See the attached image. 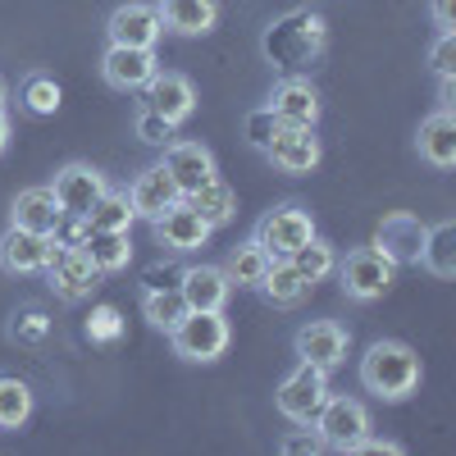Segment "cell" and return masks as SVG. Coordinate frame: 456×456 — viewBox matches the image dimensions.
I'll return each instance as SVG.
<instances>
[{"mask_svg":"<svg viewBox=\"0 0 456 456\" xmlns=\"http://www.w3.org/2000/svg\"><path fill=\"white\" fill-rule=\"evenodd\" d=\"M324 42L329 23L320 10H288L260 32V51L279 73H301L306 64H315L324 55Z\"/></svg>","mask_w":456,"mask_h":456,"instance_id":"1","label":"cell"},{"mask_svg":"<svg viewBox=\"0 0 456 456\" xmlns=\"http://www.w3.org/2000/svg\"><path fill=\"white\" fill-rule=\"evenodd\" d=\"M361 384L379 402H406L420 388V356H415L406 342H393V338L374 342L361 356Z\"/></svg>","mask_w":456,"mask_h":456,"instance_id":"2","label":"cell"},{"mask_svg":"<svg viewBox=\"0 0 456 456\" xmlns=\"http://www.w3.org/2000/svg\"><path fill=\"white\" fill-rule=\"evenodd\" d=\"M169 342H174V356L192 361V365H210V361H219L228 352L233 329H228L224 311H187L169 329Z\"/></svg>","mask_w":456,"mask_h":456,"instance_id":"3","label":"cell"},{"mask_svg":"<svg viewBox=\"0 0 456 456\" xmlns=\"http://www.w3.org/2000/svg\"><path fill=\"white\" fill-rule=\"evenodd\" d=\"M333 274H338L342 292H347L352 301H379L397 283V265L384 251H374V247H352L347 256L338 260Z\"/></svg>","mask_w":456,"mask_h":456,"instance_id":"4","label":"cell"},{"mask_svg":"<svg viewBox=\"0 0 456 456\" xmlns=\"http://www.w3.org/2000/svg\"><path fill=\"white\" fill-rule=\"evenodd\" d=\"M324 397H329V374L306 365V361H301L297 370H288L283 384L274 388V406H279L283 420H292V425H311L315 411L324 406Z\"/></svg>","mask_w":456,"mask_h":456,"instance_id":"5","label":"cell"},{"mask_svg":"<svg viewBox=\"0 0 456 456\" xmlns=\"http://www.w3.org/2000/svg\"><path fill=\"white\" fill-rule=\"evenodd\" d=\"M46 283L60 301H87L92 288L101 283V270L83 247H60L51 238V260H46Z\"/></svg>","mask_w":456,"mask_h":456,"instance_id":"6","label":"cell"},{"mask_svg":"<svg viewBox=\"0 0 456 456\" xmlns=\"http://www.w3.org/2000/svg\"><path fill=\"white\" fill-rule=\"evenodd\" d=\"M311 233H315L311 210H301L297 201H288V206H274L270 215H260V224H256V233H251V238L279 260V256H292Z\"/></svg>","mask_w":456,"mask_h":456,"instance_id":"7","label":"cell"},{"mask_svg":"<svg viewBox=\"0 0 456 456\" xmlns=\"http://www.w3.org/2000/svg\"><path fill=\"white\" fill-rule=\"evenodd\" d=\"M425 233H429V224L420 215H411V210H393L379 219L374 228V251H384L397 270L402 265H420V247H425Z\"/></svg>","mask_w":456,"mask_h":456,"instance_id":"8","label":"cell"},{"mask_svg":"<svg viewBox=\"0 0 456 456\" xmlns=\"http://www.w3.org/2000/svg\"><path fill=\"white\" fill-rule=\"evenodd\" d=\"M320 434H324V443L329 447H338V452H352V443L356 438H365L370 434V411L356 402V397H324V406L315 411V420H311Z\"/></svg>","mask_w":456,"mask_h":456,"instance_id":"9","label":"cell"},{"mask_svg":"<svg viewBox=\"0 0 456 456\" xmlns=\"http://www.w3.org/2000/svg\"><path fill=\"white\" fill-rule=\"evenodd\" d=\"M347 347H352V338L338 320H311V324L297 329V356L315 370H324V374H333L347 361Z\"/></svg>","mask_w":456,"mask_h":456,"instance_id":"10","label":"cell"},{"mask_svg":"<svg viewBox=\"0 0 456 456\" xmlns=\"http://www.w3.org/2000/svg\"><path fill=\"white\" fill-rule=\"evenodd\" d=\"M105 37H110V46H156L165 37L160 10L146 5V0H128V5H119L105 19Z\"/></svg>","mask_w":456,"mask_h":456,"instance_id":"11","label":"cell"},{"mask_svg":"<svg viewBox=\"0 0 456 456\" xmlns=\"http://www.w3.org/2000/svg\"><path fill=\"white\" fill-rule=\"evenodd\" d=\"M156 69H160L156 46H110V51L101 55V78H105L114 92H142Z\"/></svg>","mask_w":456,"mask_h":456,"instance_id":"12","label":"cell"},{"mask_svg":"<svg viewBox=\"0 0 456 456\" xmlns=\"http://www.w3.org/2000/svg\"><path fill=\"white\" fill-rule=\"evenodd\" d=\"M270 110L279 114V124L315 128L320 124V92L311 87V78H301V73H283L270 92Z\"/></svg>","mask_w":456,"mask_h":456,"instance_id":"13","label":"cell"},{"mask_svg":"<svg viewBox=\"0 0 456 456\" xmlns=\"http://www.w3.org/2000/svg\"><path fill=\"white\" fill-rule=\"evenodd\" d=\"M142 96H146V105L156 114H165L174 128L187 124V119H192V110H197V87L187 83L183 73H169V69L151 73V83L142 87Z\"/></svg>","mask_w":456,"mask_h":456,"instance_id":"14","label":"cell"},{"mask_svg":"<svg viewBox=\"0 0 456 456\" xmlns=\"http://www.w3.org/2000/svg\"><path fill=\"white\" fill-rule=\"evenodd\" d=\"M51 260V238L46 233H32V228H19L10 224L5 233H0V270L5 274H42Z\"/></svg>","mask_w":456,"mask_h":456,"instance_id":"15","label":"cell"},{"mask_svg":"<svg viewBox=\"0 0 456 456\" xmlns=\"http://www.w3.org/2000/svg\"><path fill=\"white\" fill-rule=\"evenodd\" d=\"M265 160H270L279 174H311L320 165V137H315V128L283 124L274 133V142L265 146Z\"/></svg>","mask_w":456,"mask_h":456,"instance_id":"16","label":"cell"},{"mask_svg":"<svg viewBox=\"0 0 456 456\" xmlns=\"http://www.w3.org/2000/svg\"><path fill=\"white\" fill-rule=\"evenodd\" d=\"M160 165L169 169V178L178 183L183 197L197 192V187H206L210 178H219L210 146H201V142H178V137H174V142L165 146V160H160Z\"/></svg>","mask_w":456,"mask_h":456,"instance_id":"17","label":"cell"},{"mask_svg":"<svg viewBox=\"0 0 456 456\" xmlns=\"http://www.w3.org/2000/svg\"><path fill=\"white\" fill-rule=\"evenodd\" d=\"M151 228H156L160 247H169V251H178V256L206 247V238H210V224H206L192 206H187V201H174L169 210H160L156 219H151Z\"/></svg>","mask_w":456,"mask_h":456,"instance_id":"18","label":"cell"},{"mask_svg":"<svg viewBox=\"0 0 456 456\" xmlns=\"http://www.w3.org/2000/svg\"><path fill=\"white\" fill-rule=\"evenodd\" d=\"M105 187L110 183H105L101 169H92V165H64L55 174V183H51V192H55V201H60L64 215H83L87 219V210L101 201Z\"/></svg>","mask_w":456,"mask_h":456,"instance_id":"19","label":"cell"},{"mask_svg":"<svg viewBox=\"0 0 456 456\" xmlns=\"http://www.w3.org/2000/svg\"><path fill=\"white\" fill-rule=\"evenodd\" d=\"M178 292L187 301V311H224V301H228V292H233V283H228L224 265H183Z\"/></svg>","mask_w":456,"mask_h":456,"instance_id":"20","label":"cell"},{"mask_svg":"<svg viewBox=\"0 0 456 456\" xmlns=\"http://www.w3.org/2000/svg\"><path fill=\"white\" fill-rule=\"evenodd\" d=\"M128 201H133V215H137V219H156L160 210H169L174 201H183V192H178V183L169 178L165 165H151V169H142V174L133 178Z\"/></svg>","mask_w":456,"mask_h":456,"instance_id":"21","label":"cell"},{"mask_svg":"<svg viewBox=\"0 0 456 456\" xmlns=\"http://www.w3.org/2000/svg\"><path fill=\"white\" fill-rule=\"evenodd\" d=\"M60 219H64V210H60L51 187H23L14 197V210H10V224L32 228V233H46V238L60 228Z\"/></svg>","mask_w":456,"mask_h":456,"instance_id":"22","label":"cell"},{"mask_svg":"<svg viewBox=\"0 0 456 456\" xmlns=\"http://www.w3.org/2000/svg\"><path fill=\"white\" fill-rule=\"evenodd\" d=\"M415 146H420V160H429L434 169H452L456 165V119H452L447 105H438L429 119L420 124Z\"/></svg>","mask_w":456,"mask_h":456,"instance_id":"23","label":"cell"},{"mask_svg":"<svg viewBox=\"0 0 456 456\" xmlns=\"http://www.w3.org/2000/svg\"><path fill=\"white\" fill-rule=\"evenodd\" d=\"M156 10H160L165 32H178V37H206L219 23L215 0H160Z\"/></svg>","mask_w":456,"mask_h":456,"instance_id":"24","label":"cell"},{"mask_svg":"<svg viewBox=\"0 0 456 456\" xmlns=\"http://www.w3.org/2000/svg\"><path fill=\"white\" fill-rule=\"evenodd\" d=\"M260 292H265V301H270V306H283V311H288V306H301V301H306L311 283L292 270L288 256H279V260H270V270H265Z\"/></svg>","mask_w":456,"mask_h":456,"instance_id":"25","label":"cell"},{"mask_svg":"<svg viewBox=\"0 0 456 456\" xmlns=\"http://www.w3.org/2000/svg\"><path fill=\"white\" fill-rule=\"evenodd\" d=\"M187 206H192L210 228H224L228 219H233L238 215V192H233V187H228L224 178H210L206 187H197V192H187L183 197Z\"/></svg>","mask_w":456,"mask_h":456,"instance_id":"26","label":"cell"},{"mask_svg":"<svg viewBox=\"0 0 456 456\" xmlns=\"http://www.w3.org/2000/svg\"><path fill=\"white\" fill-rule=\"evenodd\" d=\"M270 251H265L256 238H247V242H238L233 251H228V260H224V274H228V283L233 288H260V279H265V270H270Z\"/></svg>","mask_w":456,"mask_h":456,"instance_id":"27","label":"cell"},{"mask_svg":"<svg viewBox=\"0 0 456 456\" xmlns=\"http://www.w3.org/2000/svg\"><path fill=\"white\" fill-rule=\"evenodd\" d=\"M288 260H292V270H297L301 279H306V283L315 288V283H324V279H329V274L338 270V247H333L329 238L311 233V238L301 242V247H297V251H292Z\"/></svg>","mask_w":456,"mask_h":456,"instance_id":"28","label":"cell"},{"mask_svg":"<svg viewBox=\"0 0 456 456\" xmlns=\"http://www.w3.org/2000/svg\"><path fill=\"white\" fill-rule=\"evenodd\" d=\"M420 265L438 279H452L456 274V224H434L425 233V247H420Z\"/></svg>","mask_w":456,"mask_h":456,"instance_id":"29","label":"cell"},{"mask_svg":"<svg viewBox=\"0 0 456 456\" xmlns=\"http://www.w3.org/2000/svg\"><path fill=\"white\" fill-rule=\"evenodd\" d=\"M133 201L128 192H114V187H105L101 201L87 210V224H92V233H128L133 228Z\"/></svg>","mask_w":456,"mask_h":456,"instance_id":"30","label":"cell"},{"mask_svg":"<svg viewBox=\"0 0 456 456\" xmlns=\"http://www.w3.org/2000/svg\"><path fill=\"white\" fill-rule=\"evenodd\" d=\"M83 251L92 256V265L101 274H119V270H128L133 265V242H128V233H92L87 242H83Z\"/></svg>","mask_w":456,"mask_h":456,"instance_id":"31","label":"cell"},{"mask_svg":"<svg viewBox=\"0 0 456 456\" xmlns=\"http://www.w3.org/2000/svg\"><path fill=\"white\" fill-rule=\"evenodd\" d=\"M142 315L151 329H174L183 315H187V301L178 288H142Z\"/></svg>","mask_w":456,"mask_h":456,"instance_id":"32","label":"cell"},{"mask_svg":"<svg viewBox=\"0 0 456 456\" xmlns=\"http://www.w3.org/2000/svg\"><path fill=\"white\" fill-rule=\"evenodd\" d=\"M32 420V388L19 374H0V429H23Z\"/></svg>","mask_w":456,"mask_h":456,"instance_id":"33","label":"cell"},{"mask_svg":"<svg viewBox=\"0 0 456 456\" xmlns=\"http://www.w3.org/2000/svg\"><path fill=\"white\" fill-rule=\"evenodd\" d=\"M19 105L28 114H37V119H46V114L60 110V83L51 78V73H28L23 87H19Z\"/></svg>","mask_w":456,"mask_h":456,"instance_id":"34","label":"cell"},{"mask_svg":"<svg viewBox=\"0 0 456 456\" xmlns=\"http://www.w3.org/2000/svg\"><path fill=\"white\" fill-rule=\"evenodd\" d=\"M46 338H51V315H46L42 306L14 311V320H10V342H19V347H46Z\"/></svg>","mask_w":456,"mask_h":456,"instance_id":"35","label":"cell"},{"mask_svg":"<svg viewBox=\"0 0 456 456\" xmlns=\"http://www.w3.org/2000/svg\"><path fill=\"white\" fill-rule=\"evenodd\" d=\"M133 133H137L146 146H169V142H174V124L165 119V114H156L151 105H137V114H133Z\"/></svg>","mask_w":456,"mask_h":456,"instance_id":"36","label":"cell"},{"mask_svg":"<svg viewBox=\"0 0 456 456\" xmlns=\"http://www.w3.org/2000/svg\"><path fill=\"white\" fill-rule=\"evenodd\" d=\"M279 128H283V124H279V114H274L270 105L251 110V114H247V124H242V133H247V146H256V151H265V146H270Z\"/></svg>","mask_w":456,"mask_h":456,"instance_id":"37","label":"cell"},{"mask_svg":"<svg viewBox=\"0 0 456 456\" xmlns=\"http://www.w3.org/2000/svg\"><path fill=\"white\" fill-rule=\"evenodd\" d=\"M87 338L92 342H119L124 338V315L114 306H92L87 315Z\"/></svg>","mask_w":456,"mask_h":456,"instance_id":"38","label":"cell"},{"mask_svg":"<svg viewBox=\"0 0 456 456\" xmlns=\"http://www.w3.org/2000/svg\"><path fill=\"white\" fill-rule=\"evenodd\" d=\"M329 443H324V434L320 429H301V434H283L279 438V452H288V456H315V452H324Z\"/></svg>","mask_w":456,"mask_h":456,"instance_id":"39","label":"cell"},{"mask_svg":"<svg viewBox=\"0 0 456 456\" xmlns=\"http://www.w3.org/2000/svg\"><path fill=\"white\" fill-rule=\"evenodd\" d=\"M429 64H434L438 78H452L456 73V37L452 32H438V42L429 46Z\"/></svg>","mask_w":456,"mask_h":456,"instance_id":"40","label":"cell"},{"mask_svg":"<svg viewBox=\"0 0 456 456\" xmlns=\"http://www.w3.org/2000/svg\"><path fill=\"white\" fill-rule=\"evenodd\" d=\"M178 279H183V270L178 265H165V260H156L151 270L142 274V288H178Z\"/></svg>","mask_w":456,"mask_h":456,"instance_id":"41","label":"cell"},{"mask_svg":"<svg viewBox=\"0 0 456 456\" xmlns=\"http://www.w3.org/2000/svg\"><path fill=\"white\" fill-rule=\"evenodd\" d=\"M429 19L438 32H452L456 28V0H429Z\"/></svg>","mask_w":456,"mask_h":456,"instance_id":"42","label":"cell"},{"mask_svg":"<svg viewBox=\"0 0 456 456\" xmlns=\"http://www.w3.org/2000/svg\"><path fill=\"white\" fill-rule=\"evenodd\" d=\"M352 452H379V456H397V452H402V443H393V438H370V434H365V438H356V443H352Z\"/></svg>","mask_w":456,"mask_h":456,"instance_id":"43","label":"cell"},{"mask_svg":"<svg viewBox=\"0 0 456 456\" xmlns=\"http://www.w3.org/2000/svg\"><path fill=\"white\" fill-rule=\"evenodd\" d=\"M5 146H10V119H5V110H0V156H5Z\"/></svg>","mask_w":456,"mask_h":456,"instance_id":"44","label":"cell"},{"mask_svg":"<svg viewBox=\"0 0 456 456\" xmlns=\"http://www.w3.org/2000/svg\"><path fill=\"white\" fill-rule=\"evenodd\" d=\"M0 110H5V83H0Z\"/></svg>","mask_w":456,"mask_h":456,"instance_id":"45","label":"cell"}]
</instances>
